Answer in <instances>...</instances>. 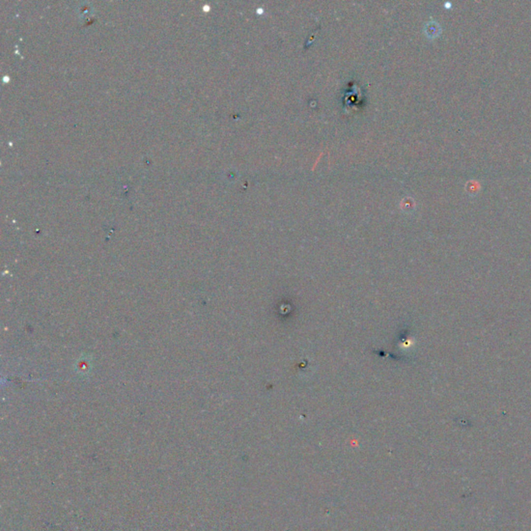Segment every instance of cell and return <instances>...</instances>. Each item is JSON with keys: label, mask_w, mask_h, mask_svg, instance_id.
Instances as JSON below:
<instances>
[{"label": "cell", "mask_w": 531, "mask_h": 531, "mask_svg": "<svg viewBox=\"0 0 531 531\" xmlns=\"http://www.w3.org/2000/svg\"><path fill=\"white\" fill-rule=\"evenodd\" d=\"M438 31H439V26H438V24L433 23V22L428 24V33H429V34H431V35L438 34Z\"/></svg>", "instance_id": "cell-1"}]
</instances>
